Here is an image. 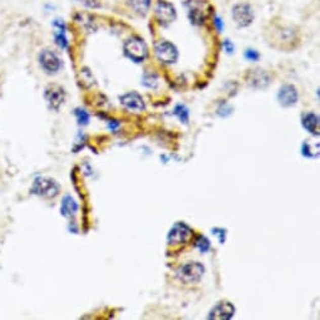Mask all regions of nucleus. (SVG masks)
Wrapping results in <instances>:
<instances>
[{"instance_id":"ddd939ff","label":"nucleus","mask_w":320,"mask_h":320,"mask_svg":"<svg viewBox=\"0 0 320 320\" xmlns=\"http://www.w3.org/2000/svg\"><path fill=\"white\" fill-rule=\"evenodd\" d=\"M298 89L293 85H284L279 89V93H277V101L283 107L294 106L298 102Z\"/></svg>"},{"instance_id":"f03ea898","label":"nucleus","mask_w":320,"mask_h":320,"mask_svg":"<svg viewBox=\"0 0 320 320\" xmlns=\"http://www.w3.org/2000/svg\"><path fill=\"white\" fill-rule=\"evenodd\" d=\"M186 12L191 24L200 27L207 19L210 7L206 0H187L185 3Z\"/></svg>"},{"instance_id":"20e7f679","label":"nucleus","mask_w":320,"mask_h":320,"mask_svg":"<svg viewBox=\"0 0 320 320\" xmlns=\"http://www.w3.org/2000/svg\"><path fill=\"white\" fill-rule=\"evenodd\" d=\"M154 17H156L158 24H161L162 27H169L177 19V10H176L175 5L170 2L159 0L154 8Z\"/></svg>"},{"instance_id":"412c9836","label":"nucleus","mask_w":320,"mask_h":320,"mask_svg":"<svg viewBox=\"0 0 320 320\" xmlns=\"http://www.w3.org/2000/svg\"><path fill=\"white\" fill-rule=\"evenodd\" d=\"M75 22L78 24L83 25L85 28H87L89 30H94L96 29V25H94L93 22V17L91 14H86V13H78L75 14Z\"/></svg>"},{"instance_id":"423d86ee","label":"nucleus","mask_w":320,"mask_h":320,"mask_svg":"<svg viewBox=\"0 0 320 320\" xmlns=\"http://www.w3.org/2000/svg\"><path fill=\"white\" fill-rule=\"evenodd\" d=\"M31 192L43 197H54L59 193V185L48 177H36L33 182Z\"/></svg>"},{"instance_id":"f257e3e1","label":"nucleus","mask_w":320,"mask_h":320,"mask_svg":"<svg viewBox=\"0 0 320 320\" xmlns=\"http://www.w3.org/2000/svg\"><path fill=\"white\" fill-rule=\"evenodd\" d=\"M123 52L128 59L135 63H142L148 56V47L140 36H131L123 44Z\"/></svg>"},{"instance_id":"c756f323","label":"nucleus","mask_w":320,"mask_h":320,"mask_svg":"<svg viewBox=\"0 0 320 320\" xmlns=\"http://www.w3.org/2000/svg\"><path fill=\"white\" fill-rule=\"evenodd\" d=\"M222 47H224V49L226 53H229V54L233 53V49H235V47H233V44L230 41H227V39L224 42V43H222Z\"/></svg>"},{"instance_id":"c85d7f7f","label":"nucleus","mask_w":320,"mask_h":320,"mask_svg":"<svg viewBox=\"0 0 320 320\" xmlns=\"http://www.w3.org/2000/svg\"><path fill=\"white\" fill-rule=\"evenodd\" d=\"M214 24H215V27H216V29L220 31V33L224 30V20H222L220 17L214 18Z\"/></svg>"},{"instance_id":"7c9ffc66","label":"nucleus","mask_w":320,"mask_h":320,"mask_svg":"<svg viewBox=\"0 0 320 320\" xmlns=\"http://www.w3.org/2000/svg\"><path fill=\"white\" fill-rule=\"evenodd\" d=\"M118 126H119V123H109V128H112V130H113V128H116V127H118Z\"/></svg>"},{"instance_id":"5701e85b","label":"nucleus","mask_w":320,"mask_h":320,"mask_svg":"<svg viewBox=\"0 0 320 320\" xmlns=\"http://www.w3.org/2000/svg\"><path fill=\"white\" fill-rule=\"evenodd\" d=\"M195 246L198 249V250L201 251V253H206V251L210 250V246H211V244H210V241L207 240L206 237L203 235L197 236L195 240Z\"/></svg>"},{"instance_id":"0eeeda50","label":"nucleus","mask_w":320,"mask_h":320,"mask_svg":"<svg viewBox=\"0 0 320 320\" xmlns=\"http://www.w3.org/2000/svg\"><path fill=\"white\" fill-rule=\"evenodd\" d=\"M232 19L238 28H248L254 22V9L246 3H240L232 7Z\"/></svg>"},{"instance_id":"a211bd4d","label":"nucleus","mask_w":320,"mask_h":320,"mask_svg":"<svg viewBox=\"0 0 320 320\" xmlns=\"http://www.w3.org/2000/svg\"><path fill=\"white\" fill-rule=\"evenodd\" d=\"M78 210V205L74 200L72 198V196H65L62 200V205H60V212L64 217H72L74 216L75 212Z\"/></svg>"},{"instance_id":"aec40b11","label":"nucleus","mask_w":320,"mask_h":320,"mask_svg":"<svg viewBox=\"0 0 320 320\" xmlns=\"http://www.w3.org/2000/svg\"><path fill=\"white\" fill-rule=\"evenodd\" d=\"M301 153L309 158H314L319 154V143H311L310 141H305L301 147Z\"/></svg>"},{"instance_id":"6ab92c4d","label":"nucleus","mask_w":320,"mask_h":320,"mask_svg":"<svg viewBox=\"0 0 320 320\" xmlns=\"http://www.w3.org/2000/svg\"><path fill=\"white\" fill-rule=\"evenodd\" d=\"M131 9L138 15H146L149 12L152 0H127Z\"/></svg>"},{"instance_id":"a878e982","label":"nucleus","mask_w":320,"mask_h":320,"mask_svg":"<svg viewBox=\"0 0 320 320\" xmlns=\"http://www.w3.org/2000/svg\"><path fill=\"white\" fill-rule=\"evenodd\" d=\"M77 2L88 9H99L102 7V3L99 0H77Z\"/></svg>"},{"instance_id":"dca6fc26","label":"nucleus","mask_w":320,"mask_h":320,"mask_svg":"<svg viewBox=\"0 0 320 320\" xmlns=\"http://www.w3.org/2000/svg\"><path fill=\"white\" fill-rule=\"evenodd\" d=\"M295 41V31L291 29V28H282L280 30H277V35L276 38H275L274 44L280 46L282 48H287V47L293 46V43Z\"/></svg>"},{"instance_id":"39448f33","label":"nucleus","mask_w":320,"mask_h":320,"mask_svg":"<svg viewBox=\"0 0 320 320\" xmlns=\"http://www.w3.org/2000/svg\"><path fill=\"white\" fill-rule=\"evenodd\" d=\"M154 54L164 64H175L178 59V51L169 41H159L154 44Z\"/></svg>"},{"instance_id":"393cba45","label":"nucleus","mask_w":320,"mask_h":320,"mask_svg":"<svg viewBox=\"0 0 320 320\" xmlns=\"http://www.w3.org/2000/svg\"><path fill=\"white\" fill-rule=\"evenodd\" d=\"M75 117H77V121L79 125H88L89 114L85 111V109H82V108L75 109Z\"/></svg>"},{"instance_id":"f3484780","label":"nucleus","mask_w":320,"mask_h":320,"mask_svg":"<svg viewBox=\"0 0 320 320\" xmlns=\"http://www.w3.org/2000/svg\"><path fill=\"white\" fill-rule=\"evenodd\" d=\"M301 125L304 126L306 131L309 133L314 136L320 135V123H319V117L315 113H305L301 118Z\"/></svg>"},{"instance_id":"2eb2a0df","label":"nucleus","mask_w":320,"mask_h":320,"mask_svg":"<svg viewBox=\"0 0 320 320\" xmlns=\"http://www.w3.org/2000/svg\"><path fill=\"white\" fill-rule=\"evenodd\" d=\"M53 27H54V41H56V44L59 47L60 49H67L69 47V42H68L67 38V25L63 20L56 19L53 22Z\"/></svg>"},{"instance_id":"cd10ccee","label":"nucleus","mask_w":320,"mask_h":320,"mask_svg":"<svg viewBox=\"0 0 320 320\" xmlns=\"http://www.w3.org/2000/svg\"><path fill=\"white\" fill-rule=\"evenodd\" d=\"M212 233L217 236V238H219L220 244H224L225 243V238H226V230H225V229H219V227H214V229H212Z\"/></svg>"},{"instance_id":"f8f14e48","label":"nucleus","mask_w":320,"mask_h":320,"mask_svg":"<svg viewBox=\"0 0 320 320\" xmlns=\"http://www.w3.org/2000/svg\"><path fill=\"white\" fill-rule=\"evenodd\" d=\"M46 99L48 103L49 108L58 111L59 107L62 106L63 102L65 99V92L64 89L59 86H49L46 89Z\"/></svg>"},{"instance_id":"bb28decb","label":"nucleus","mask_w":320,"mask_h":320,"mask_svg":"<svg viewBox=\"0 0 320 320\" xmlns=\"http://www.w3.org/2000/svg\"><path fill=\"white\" fill-rule=\"evenodd\" d=\"M245 58L250 60V62H258V60L260 59V54H259V52L255 51V49H246Z\"/></svg>"},{"instance_id":"b1692460","label":"nucleus","mask_w":320,"mask_h":320,"mask_svg":"<svg viewBox=\"0 0 320 320\" xmlns=\"http://www.w3.org/2000/svg\"><path fill=\"white\" fill-rule=\"evenodd\" d=\"M174 113L178 117V119H180L181 122H183V123L188 122V109L186 108L185 106H182V104L176 107Z\"/></svg>"},{"instance_id":"9b49d317","label":"nucleus","mask_w":320,"mask_h":320,"mask_svg":"<svg viewBox=\"0 0 320 320\" xmlns=\"http://www.w3.org/2000/svg\"><path fill=\"white\" fill-rule=\"evenodd\" d=\"M119 102L125 108H127L128 111L136 112V113H140L146 108L145 101L137 92H130V93L123 94L119 97Z\"/></svg>"},{"instance_id":"4be33fe9","label":"nucleus","mask_w":320,"mask_h":320,"mask_svg":"<svg viewBox=\"0 0 320 320\" xmlns=\"http://www.w3.org/2000/svg\"><path fill=\"white\" fill-rule=\"evenodd\" d=\"M142 85L147 88H156L158 86V77L153 72H146L142 77Z\"/></svg>"},{"instance_id":"1a4fd4ad","label":"nucleus","mask_w":320,"mask_h":320,"mask_svg":"<svg viewBox=\"0 0 320 320\" xmlns=\"http://www.w3.org/2000/svg\"><path fill=\"white\" fill-rule=\"evenodd\" d=\"M245 82L249 87L254 89H265L271 82V75L262 68L249 69L245 74Z\"/></svg>"},{"instance_id":"7ed1b4c3","label":"nucleus","mask_w":320,"mask_h":320,"mask_svg":"<svg viewBox=\"0 0 320 320\" xmlns=\"http://www.w3.org/2000/svg\"><path fill=\"white\" fill-rule=\"evenodd\" d=\"M205 267L203 264L197 261H191L180 267L177 271V277L185 284H195L201 280L204 276Z\"/></svg>"},{"instance_id":"6e6552de","label":"nucleus","mask_w":320,"mask_h":320,"mask_svg":"<svg viewBox=\"0 0 320 320\" xmlns=\"http://www.w3.org/2000/svg\"><path fill=\"white\" fill-rule=\"evenodd\" d=\"M39 64H41L42 69L47 73V74H56L60 70L63 63L62 59L59 58L58 54L56 52L51 51V49H43L39 53L38 57Z\"/></svg>"},{"instance_id":"4468645a","label":"nucleus","mask_w":320,"mask_h":320,"mask_svg":"<svg viewBox=\"0 0 320 320\" xmlns=\"http://www.w3.org/2000/svg\"><path fill=\"white\" fill-rule=\"evenodd\" d=\"M233 314H235V308L232 304L229 301H221L212 308L209 314V319L229 320L232 318Z\"/></svg>"},{"instance_id":"9d476101","label":"nucleus","mask_w":320,"mask_h":320,"mask_svg":"<svg viewBox=\"0 0 320 320\" xmlns=\"http://www.w3.org/2000/svg\"><path fill=\"white\" fill-rule=\"evenodd\" d=\"M191 235H192V230L187 225L183 224V222H177L170 230L167 241H169L170 246L182 245L191 237Z\"/></svg>"}]
</instances>
